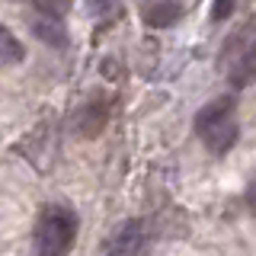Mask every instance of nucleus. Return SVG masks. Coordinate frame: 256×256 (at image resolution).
I'll return each mask as SVG.
<instances>
[{
	"instance_id": "11",
	"label": "nucleus",
	"mask_w": 256,
	"mask_h": 256,
	"mask_svg": "<svg viewBox=\"0 0 256 256\" xmlns=\"http://www.w3.org/2000/svg\"><path fill=\"white\" fill-rule=\"evenodd\" d=\"M116 4L118 0H84V6H86L90 16H106V13L116 10Z\"/></svg>"
},
{
	"instance_id": "12",
	"label": "nucleus",
	"mask_w": 256,
	"mask_h": 256,
	"mask_svg": "<svg viewBox=\"0 0 256 256\" xmlns=\"http://www.w3.org/2000/svg\"><path fill=\"white\" fill-rule=\"evenodd\" d=\"M244 202H246V208L256 214V173H253V180H250V186H246V192H244Z\"/></svg>"
},
{
	"instance_id": "2",
	"label": "nucleus",
	"mask_w": 256,
	"mask_h": 256,
	"mask_svg": "<svg viewBox=\"0 0 256 256\" xmlns=\"http://www.w3.org/2000/svg\"><path fill=\"white\" fill-rule=\"evenodd\" d=\"M221 68L234 90H246L256 84V20L244 22L221 45Z\"/></svg>"
},
{
	"instance_id": "10",
	"label": "nucleus",
	"mask_w": 256,
	"mask_h": 256,
	"mask_svg": "<svg viewBox=\"0 0 256 256\" xmlns=\"http://www.w3.org/2000/svg\"><path fill=\"white\" fill-rule=\"evenodd\" d=\"M234 6H237V0H212V20L228 22L230 16H234Z\"/></svg>"
},
{
	"instance_id": "8",
	"label": "nucleus",
	"mask_w": 256,
	"mask_h": 256,
	"mask_svg": "<svg viewBox=\"0 0 256 256\" xmlns=\"http://www.w3.org/2000/svg\"><path fill=\"white\" fill-rule=\"evenodd\" d=\"M26 48L6 26H0V64H22Z\"/></svg>"
},
{
	"instance_id": "4",
	"label": "nucleus",
	"mask_w": 256,
	"mask_h": 256,
	"mask_svg": "<svg viewBox=\"0 0 256 256\" xmlns=\"http://www.w3.org/2000/svg\"><path fill=\"white\" fill-rule=\"evenodd\" d=\"M186 13V4L182 0H148L141 4V22L148 29H173L176 22Z\"/></svg>"
},
{
	"instance_id": "6",
	"label": "nucleus",
	"mask_w": 256,
	"mask_h": 256,
	"mask_svg": "<svg viewBox=\"0 0 256 256\" xmlns=\"http://www.w3.org/2000/svg\"><path fill=\"white\" fill-rule=\"evenodd\" d=\"M237 116V96L234 93H224V96H214L212 102H205L202 109L196 112V118H192V128H196V134H202L205 128L224 122V118H234Z\"/></svg>"
},
{
	"instance_id": "7",
	"label": "nucleus",
	"mask_w": 256,
	"mask_h": 256,
	"mask_svg": "<svg viewBox=\"0 0 256 256\" xmlns=\"http://www.w3.org/2000/svg\"><path fill=\"white\" fill-rule=\"evenodd\" d=\"M32 36L38 42H45L48 48H68V42H70L64 20H52V16H36L32 20Z\"/></svg>"
},
{
	"instance_id": "9",
	"label": "nucleus",
	"mask_w": 256,
	"mask_h": 256,
	"mask_svg": "<svg viewBox=\"0 0 256 256\" xmlns=\"http://www.w3.org/2000/svg\"><path fill=\"white\" fill-rule=\"evenodd\" d=\"M38 16H52V20H64L74 6V0H26Z\"/></svg>"
},
{
	"instance_id": "5",
	"label": "nucleus",
	"mask_w": 256,
	"mask_h": 256,
	"mask_svg": "<svg viewBox=\"0 0 256 256\" xmlns=\"http://www.w3.org/2000/svg\"><path fill=\"white\" fill-rule=\"evenodd\" d=\"M198 138H202V144L212 150L214 157L230 154V150H234V144L240 141V122H237V116L234 118H224V122L212 125V128H205Z\"/></svg>"
},
{
	"instance_id": "1",
	"label": "nucleus",
	"mask_w": 256,
	"mask_h": 256,
	"mask_svg": "<svg viewBox=\"0 0 256 256\" xmlns=\"http://www.w3.org/2000/svg\"><path fill=\"white\" fill-rule=\"evenodd\" d=\"M80 230V214L68 202H48L32 228L36 256H68Z\"/></svg>"
},
{
	"instance_id": "3",
	"label": "nucleus",
	"mask_w": 256,
	"mask_h": 256,
	"mask_svg": "<svg viewBox=\"0 0 256 256\" xmlns=\"http://www.w3.org/2000/svg\"><path fill=\"white\" fill-rule=\"evenodd\" d=\"M144 221L141 218H128L106 237L102 244V256H138L144 246Z\"/></svg>"
}]
</instances>
